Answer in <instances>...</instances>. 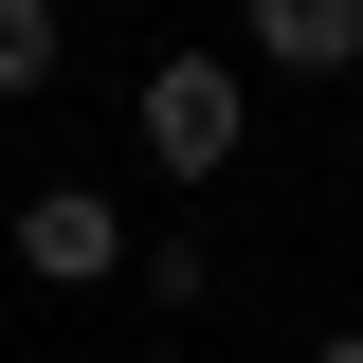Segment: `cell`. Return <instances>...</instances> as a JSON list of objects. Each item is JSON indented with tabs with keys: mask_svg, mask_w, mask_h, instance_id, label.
I'll list each match as a JSON object with an SVG mask.
<instances>
[{
	"mask_svg": "<svg viewBox=\"0 0 363 363\" xmlns=\"http://www.w3.org/2000/svg\"><path fill=\"white\" fill-rule=\"evenodd\" d=\"M55 55H73V18H55V0H0V109L55 91Z\"/></svg>",
	"mask_w": 363,
	"mask_h": 363,
	"instance_id": "cell-4",
	"label": "cell"
},
{
	"mask_svg": "<svg viewBox=\"0 0 363 363\" xmlns=\"http://www.w3.org/2000/svg\"><path fill=\"white\" fill-rule=\"evenodd\" d=\"M128 255L145 236L109 218V182H37V200H18V272H37V291H109Z\"/></svg>",
	"mask_w": 363,
	"mask_h": 363,
	"instance_id": "cell-2",
	"label": "cell"
},
{
	"mask_svg": "<svg viewBox=\"0 0 363 363\" xmlns=\"http://www.w3.org/2000/svg\"><path fill=\"white\" fill-rule=\"evenodd\" d=\"M255 73H363V0H255Z\"/></svg>",
	"mask_w": 363,
	"mask_h": 363,
	"instance_id": "cell-3",
	"label": "cell"
},
{
	"mask_svg": "<svg viewBox=\"0 0 363 363\" xmlns=\"http://www.w3.org/2000/svg\"><path fill=\"white\" fill-rule=\"evenodd\" d=\"M309 363H363V327H327V345H309Z\"/></svg>",
	"mask_w": 363,
	"mask_h": 363,
	"instance_id": "cell-6",
	"label": "cell"
},
{
	"mask_svg": "<svg viewBox=\"0 0 363 363\" xmlns=\"http://www.w3.org/2000/svg\"><path fill=\"white\" fill-rule=\"evenodd\" d=\"M128 291H145V309H218V255H200V236H145Z\"/></svg>",
	"mask_w": 363,
	"mask_h": 363,
	"instance_id": "cell-5",
	"label": "cell"
},
{
	"mask_svg": "<svg viewBox=\"0 0 363 363\" xmlns=\"http://www.w3.org/2000/svg\"><path fill=\"white\" fill-rule=\"evenodd\" d=\"M128 128H145L164 182H236V145H255V73H236V55H164V73L128 91Z\"/></svg>",
	"mask_w": 363,
	"mask_h": 363,
	"instance_id": "cell-1",
	"label": "cell"
}]
</instances>
